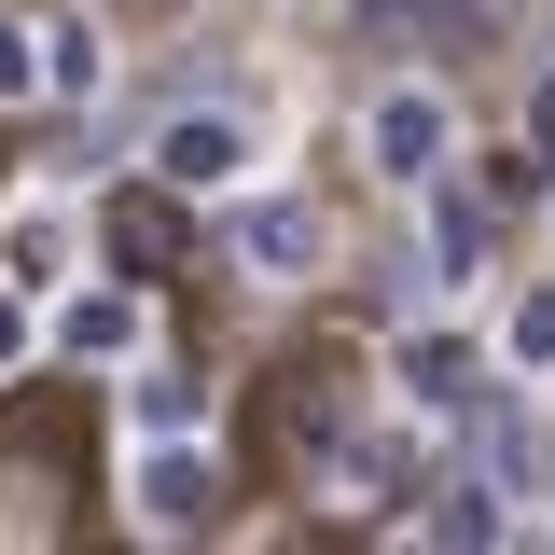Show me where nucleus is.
I'll list each match as a JSON object with an SVG mask.
<instances>
[{
    "label": "nucleus",
    "instance_id": "nucleus-8",
    "mask_svg": "<svg viewBox=\"0 0 555 555\" xmlns=\"http://www.w3.org/2000/svg\"><path fill=\"white\" fill-rule=\"evenodd\" d=\"M0 98H42V28L0 14Z\"/></svg>",
    "mask_w": 555,
    "mask_h": 555
},
{
    "label": "nucleus",
    "instance_id": "nucleus-6",
    "mask_svg": "<svg viewBox=\"0 0 555 555\" xmlns=\"http://www.w3.org/2000/svg\"><path fill=\"white\" fill-rule=\"evenodd\" d=\"M126 430H139V444H153V430H195V389H181V375H139V389H126Z\"/></svg>",
    "mask_w": 555,
    "mask_h": 555
},
{
    "label": "nucleus",
    "instance_id": "nucleus-1",
    "mask_svg": "<svg viewBox=\"0 0 555 555\" xmlns=\"http://www.w3.org/2000/svg\"><path fill=\"white\" fill-rule=\"evenodd\" d=\"M69 250H83L69 195H14L0 208V278H14V292H69Z\"/></svg>",
    "mask_w": 555,
    "mask_h": 555
},
{
    "label": "nucleus",
    "instance_id": "nucleus-2",
    "mask_svg": "<svg viewBox=\"0 0 555 555\" xmlns=\"http://www.w3.org/2000/svg\"><path fill=\"white\" fill-rule=\"evenodd\" d=\"M236 167H250V126L236 112H181V126L153 139V181H181V195H222Z\"/></svg>",
    "mask_w": 555,
    "mask_h": 555
},
{
    "label": "nucleus",
    "instance_id": "nucleus-5",
    "mask_svg": "<svg viewBox=\"0 0 555 555\" xmlns=\"http://www.w3.org/2000/svg\"><path fill=\"white\" fill-rule=\"evenodd\" d=\"M42 83H56V98H98V28H83V14L42 28Z\"/></svg>",
    "mask_w": 555,
    "mask_h": 555
},
{
    "label": "nucleus",
    "instance_id": "nucleus-7",
    "mask_svg": "<svg viewBox=\"0 0 555 555\" xmlns=\"http://www.w3.org/2000/svg\"><path fill=\"white\" fill-rule=\"evenodd\" d=\"M430 139H444V112H430V98H389V112H375V153H389V167H416Z\"/></svg>",
    "mask_w": 555,
    "mask_h": 555
},
{
    "label": "nucleus",
    "instance_id": "nucleus-3",
    "mask_svg": "<svg viewBox=\"0 0 555 555\" xmlns=\"http://www.w3.org/2000/svg\"><path fill=\"white\" fill-rule=\"evenodd\" d=\"M208 514H222V473H208L195 444L181 430H167V459L139 444V528H208Z\"/></svg>",
    "mask_w": 555,
    "mask_h": 555
},
{
    "label": "nucleus",
    "instance_id": "nucleus-9",
    "mask_svg": "<svg viewBox=\"0 0 555 555\" xmlns=\"http://www.w3.org/2000/svg\"><path fill=\"white\" fill-rule=\"evenodd\" d=\"M14 347H28V306H14V278H0V361H14Z\"/></svg>",
    "mask_w": 555,
    "mask_h": 555
},
{
    "label": "nucleus",
    "instance_id": "nucleus-4",
    "mask_svg": "<svg viewBox=\"0 0 555 555\" xmlns=\"http://www.w3.org/2000/svg\"><path fill=\"white\" fill-rule=\"evenodd\" d=\"M236 264L250 278H306L320 264V208H250V222H236Z\"/></svg>",
    "mask_w": 555,
    "mask_h": 555
}]
</instances>
